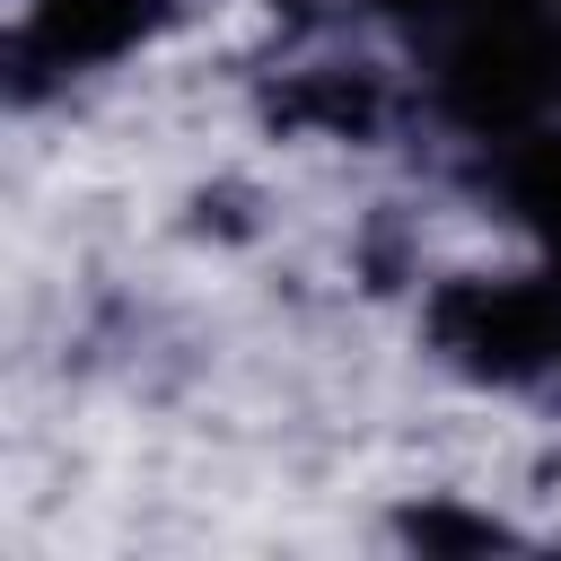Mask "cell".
I'll use <instances>...</instances> for the list:
<instances>
[{"label":"cell","instance_id":"cell-1","mask_svg":"<svg viewBox=\"0 0 561 561\" xmlns=\"http://www.w3.org/2000/svg\"><path fill=\"white\" fill-rule=\"evenodd\" d=\"M543 88H552V53L535 44V26L526 18H491V26H473L465 35V53H456V79H447V96H456V114L465 123H517V114H535L543 105Z\"/></svg>","mask_w":561,"mask_h":561},{"label":"cell","instance_id":"cell-2","mask_svg":"<svg viewBox=\"0 0 561 561\" xmlns=\"http://www.w3.org/2000/svg\"><path fill=\"white\" fill-rule=\"evenodd\" d=\"M438 333H447V351H465V368H482V377H526V368H543V351H552V298L543 289H456L447 307H438Z\"/></svg>","mask_w":561,"mask_h":561},{"label":"cell","instance_id":"cell-3","mask_svg":"<svg viewBox=\"0 0 561 561\" xmlns=\"http://www.w3.org/2000/svg\"><path fill=\"white\" fill-rule=\"evenodd\" d=\"M140 18H149V0H44L35 44L53 61H96V53H123L140 35Z\"/></svg>","mask_w":561,"mask_h":561},{"label":"cell","instance_id":"cell-4","mask_svg":"<svg viewBox=\"0 0 561 561\" xmlns=\"http://www.w3.org/2000/svg\"><path fill=\"white\" fill-rule=\"evenodd\" d=\"M508 193H517V210H526L543 237H561V140H535V149H517V175H508Z\"/></svg>","mask_w":561,"mask_h":561},{"label":"cell","instance_id":"cell-5","mask_svg":"<svg viewBox=\"0 0 561 561\" xmlns=\"http://www.w3.org/2000/svg\"><path fill=\"white\" fill-rule=\"evenodd\" d=\"M421 543H491V526H456V517H412Z\"/></svg>","mask_w":561,"mask_h":561},{"label":"cell","instance_id":"cell-6","mask_svg":"<svg viewBox=\"0 0 561 561\" xmlns=\"http://www.w3.org/2000/svg\"><path fill=\"white\" fill-rule=\"evenodd\" d=\"M526 9H535V0H473V18H482V26H491V18H526Z\"/></svg>","mask_w":561,"mask_h":561},{"label":"cell","instance_id":"cell-7","mask_svg":"<svg viewBox=\"0 0 561 561\" xmlns=\"http://www.w3.org/2000/svg\"><path fill=\"white\" fill-rule=\"evenodd\" d=\"M386 9H430V0H386Z\"/></svg>","mask_w":561,"mask_h":561}]
</instances>
